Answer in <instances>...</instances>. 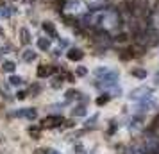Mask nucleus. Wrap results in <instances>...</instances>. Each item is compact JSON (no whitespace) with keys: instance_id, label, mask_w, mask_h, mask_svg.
I'll list each match as a JSON object with an SVG mask.
<instances>
[{"instance_id":"f257e3e1","label":"nucleus","mask_w":159,"mask_h":154,"mask_svg":"<svg viewBox=\"0 0 159 154\" xmlns=\"http://www.w3.org/2000/svg\"><path fill=\"white\" fill-rule=\"evenodd\" d=\"M63 122V118H59V117H48V118H45V124L47 125H57V124H61Z\"/></svg>"}]
</instances>
